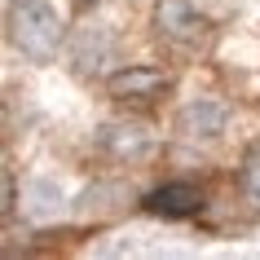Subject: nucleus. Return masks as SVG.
<instances>
[{
	"label": "nucleus",
	"mask_w": 260,
	"mask_h": 260,
	"mask_svg": "<svg viewBox=\"0 0 260 260\" xmlns=\"http://www.w3.org/2000/svg\"><path fill=\"white\" fill-rule=\"evenodd\" d=\"M5 31H9V44L27 62H53L62 40H67V27H62V18L49 0H18L9 9Z\"/></svg>",
	"instance_id": "1"
},
{
	"label": "nucleus",
	"mask_w": 260,
	"mask_h": 260,
	"mask_svg": "<svg viewBox=\"0 0 260 260\" xmlns=\"http://www.w3.org/2000/svg\"><path fill=\"white\" fill-rule=\"evenodd\" d=\"M150 27L172 49H199L212 40L216 14H212V0H154Z\"/></svg>",
	"instance_id": "2"
},
{
	"label": "nucleus",
	"mask_w": 260,
	"mask_h": 260,
	"mask_svg": "<svg viewBox=\"0 0 260 260\" xmlns=\"http://www.w3.org/2000/svg\"><path fill=\"white\" fill-rule=\"evenodd\" d=\"M225 123H230V106L220 102V97H194L185 106L177 110V137L185 146H207V141H216L225 133Z\"/></svg>",
	"instance_id": "3"
},
{
	"label": "nucleus",
	"mask_w": 260,
	"mask_h": 260,
	"mask_svg": "<svg viewBox=\"0 0 260 260\" xmlns=\"http://www.w3.org/2000/svg\"><path fill=\"white\" fill-rule=\"evenodd\" d=\"M168 88H172V80L159 67H119L115 75H106V93L115 102H133V106H150Z\"/></svg>",
	"instance_id": "4"
},
{
	"label": "nucleus",
	"mask_w": 260,
	"mask_h": 260,
	"mask_svg": "<svg viewBox=\"0 0 260 260\" xmlns=\"http://www.w3.org/2000/svg\"><path fill=\"white\" fill-rule=\"evenodd\" d=\"M97 146L110 159H119V164H137V159H146L154 150V133H150V123H141V119H119L97 133Z\"/></svg>",
	"instance_id": "5"
},
{
	"label": "nucleus",
	"mask_w": 260,
	"mask_h": 260,
	"mask_svg": "<svg viewBox=\"0 0 260 260\" xmlns=\"http://www.w3.org/2000/svg\"><path fill=\"white\" fill-rule=\"evenodd\" d=\"M141 207L150 216H164V220H185V216H199L203 212V190L194 181H168V185L146 194Z\"/></svg>",
	"instance_id": "6"
},
{
	"label": "nucleus",
	"mask_w": 260,
	"mask_h": 260,
	"mask_svg": "<svg viewBox=\"0 0 260 260\" xmlns=\"http://www.w3.org/2000/svg\"><path fill=\"white\" fill-rule=\"evenodd\" d=\"M238 185H243V199L251 207H260V146H251L243 159V172H238Z\"/></svg>",
	"instance_id": "7"
},
{
	"label": "nucleus",
	"mask_w": 260,
	"mask_h": 260,
	"mask_svg": "<svg viewBox=\"0 0 260 260\" xmlns=\"http://www.w3.org/2000/svg\"><path fill=\"white\" fill-rule=\"evenodd\" d=\"M14 203H18V190H14V172L5 168V216H14Z\"/></svg>",
	"instance_id": "8"
},
{
	"label": "nucleus",
	"mask_w": 260,
	"mask_h": 260,
	"mask_svg": "<svg viewBox=\"0 0 260 260\" xmlns=\"http://www.w3.org/2000/svg\"><path fill=\"white\" fill-rule=\"evenodd\" d=\"M97 5H102V0H75V9H80V14H88V9H97Z\"/></svg>",
	"instance_id": "9"
}]
</instances>
